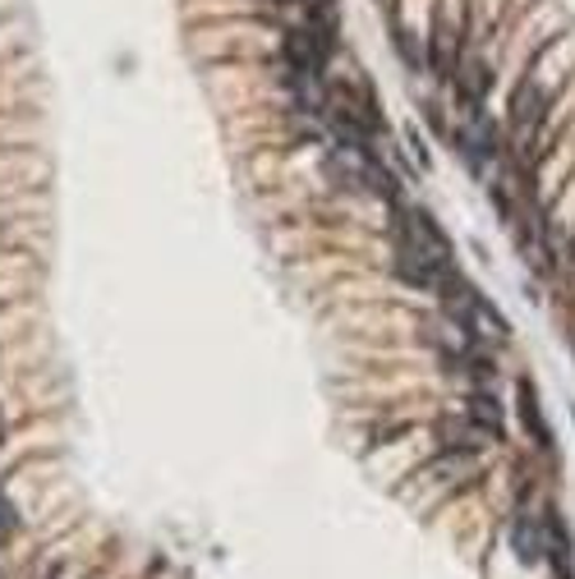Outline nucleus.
<instances>
[{"label": "nucleus", "instance_id": "obj_2", "mask_svg": "<svg viewBox=\"0 0 575 579\" xmlns=\"http://www.w3.org/2000/svg\"><path fill=\"white\" fill-rule=\"evenodd\" d=\"M492 78H498V69H492L488 56H479V51H465L460 56V69H456V97H460V111H484V101L492 92Z\"/></svg>", "mask_w": 575, "mask_h": 579}, {"label": "nucleus", "instance_id": "obj_4", "mask_svg": "<svg viewBox=\"0 0 575 579\" xmlns=\"http://www.w3.org/2000/svg\"><path fill=\"white\" fill-rule=\"evenodd\" d=\"M465 414L469 418H475V424L492 437V441H498V437H507V418H502V401L498 396H492V391L488 386H475V391H469V396H465Z\"/></svg>", "mask_w": 575, "mask_h": 579}, {"label": "nucleus", "instance_id": "obj_6", "mask_svg": "<svg viewBox=\"0 0 575 579\" xmlns=\"http://www.w3.org/2000/svg\"><path fill=\"white\" fill-rule=\"evenodd\" d=\"M511 543H516V551H520V561H543V524L539 520H530V515H520L516 524H511Z\"/></svg>", "mask_w": 575, "mask_h": 579}, {"label": "nucleus", "instance_id": "obj_3", "mask_svg": "<svg viewBox=\"0 0 575 579\" xmlns=\"http://www.w3.org/2000/svg\"><path fill=\"white\" fill-rule=\"evenodd\" d=\"M437 441H442V451H460V456H475L484 441H492L475 418L469 414H456V418H442L437 424Z\"/></svg>", "mask_w": 575, "mask_h": 579}, {"label": "nucleus", "instance_id": "obj_1", "mask_svg": "<svg viewBox=\"0 0 575 579\" xmlns=\"http://www.w3.org/2000/svg\"><path fill=\"white\" fill-rule=\"evenodd\" d=\"M456 152L465 156V166L484 175L488 162L502 152V134H498V124L488 120V111H465V124L456 129Z\"/></svg>", "mask_w": 575, "mask_h": 579}, {"label": "nucleus", "instance_id": "obj_7", "mask_svg": "<svg viewBox=\"0 0 575 579\" xmlns=\"http://www.w3.org/2000/svg\"><path fill=\"white\" fill-rule=\"evenodd\" d=\"M571 262H575V234H571Z\"/></svg>", "mask_w": 575, "mask_h": 579}, {"label": "nucleus", "instance_id": "obj_5", "mask_svg": "<svg viewBox=\"0 0 575 579\" xmlns=\"http://www.w3.org/2000/svg\"><path fill=\"white\" fill-rule=\"evenodd\" d=\"M516 409H520V424H525V433H530L539 446H553V433H547L543 414H539V391H534L530 378L516 382Z\"/></svg>", "mask_w": 575, "mask_h": 579}]
</instances>
